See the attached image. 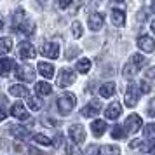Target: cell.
<instances>
[{"mask_svg":"<svg viewBox=\"0 0 155 155\" xmlns=\"http://www.w3.org/2000/svg\"><path fill=\"white\" fill-rule=\"evenodd\" d=\"M31 140L35 141V143H38V145H44V147H51V143H52L45 134H33Z\"/></svg>","mask_w":155,"mask_h":155,"instance_id":"obj_28","label":"cell"},{"mask_svg":"<svg viewBox=\"0 0 155 155\" xmlns=\"http://www.w3.org/2000/svg\"><path fill=\"white\" fill-rule=\"evenodd\" d=\"M75 103H77L75 94L66 92V94H63V96H59V99L56 101L58 112L61 113V115H68V113H70L73 108H75Z\"/></svg>","mask_w":155,"mask_h":155,"instance_id":"obj_1","label":"cell"},{"mask_svg":"<svg viewBox=\"0 0 155 155\" xmlns=\"http://www.w3.org/2000/svg\"><path fill=\"white\" fill-rule=\"evenodd\" d=\"M70 138H71V141H73L75 145H80V143L85 140V131H84V127L78 126V124H73V126L70 127Z\"/></svg>","mask_w":155,"mask_h":155,"instance_id":"obj_8","label":"cell"},{"mask_svg":"<svg viewBox=\"0 0 155 155\" xmlns=\"http://www.w3.org/2000/svg\"><path fill=\"white\" fill-rule=\"evenodd\" d=\"M75 68H77V71H80V73H87V71L91 70V61H89L87 58H82V59L77 61Z\"/></svg>","mask_w":155,"mask_h":155,"instance_id":"obj_24","label":"cell"},{"mask_svg":"<svg viewBox=\"0 0 155 155\" xmlns=\"http://www.w3.org/2000/svg\"><path fill=\"white\" fill-rule=\"evenodd\" d=\"M91 131H92V134L94 136H103L105 134V131H106V122L105 120H94L91 124Z\"/></svg>","mask_w":155,"mask_h":155,"instance_id":"obj_17","label":"cell"},{"mask_svg":"<svg viewBox=\"0 0 155 155\" xmlns=\"http://www.w3.org/2000/svg\"><path fill=\"white\" fill-rule=\"evenodd\" d=\"M11 134L14 136L16 140H26L30 136V131L26 129V127H23V126H12L11 127Z\"/></svg>","mask_w":155,"mask_h":155,"instance_id":"obj_15","label":"cell"},{"mask_svg":"<svg viewBox=\"0 0 155 155\" xmlns=\"http://www.w3.org/2000/svg\"><path fill=\"white\" fill-rule=\"evenodd\" d=\"M35 91L38 96H49L51 92H52V85L47 84V82H38L35 85Z\"/></svg>","mask_w":155,"mask_h":155,"instance_id":"obj_22","label":"cell"},{"mask_svg":"<svg viewBox=\"0 0 155 155\" xmlns=\"http://www.w3.org/2000/svg\"><path fill=\"white\" fill-rule=\"evenodd\" d=\"M152 31L155 33V21H152Z\"/></svg>","mask_w":155,"mask_h":155,"instance_id":"obj_42","label":"cell"},{"mask_svg":"<svg viewBox=\"0 0 155 155\" xmlns=\"http://www.w3.org/2000/svg\"><path fill=\"white\" fill-rule=\"evenodd\" d=\"M9 92L12 94V96H16V98H26V96H30V91L26 85H19V84H14L9 87Z\"/></svg>","mask_w":155,"mask_h":155,"instance_id":"obj_14","label":"cell"},{"mask_svg":"<svg viewBox=\"0 0 155 155\" xmlns=\"http://www.w3.org/2000/svg\"><path fill=\"white\" fill-rule=\"evenodd\" d=\"M138 47L145 52H153L155 51V40L148 35H141L138 38Z\"/></svg>","mask_w":155,"mask_h":155,"instance_id":"obj_10","label":"cell"},{"mask_svg":"<svg viewBox=\"0 0 155 155\" xmlns=\"http://www.w3.org/2000/svg\"><path fill=\"white\" fill-rule=\"evenodd\" d=\"M126 134H127V131L124 129V126H115L112 129V138H115V140H122Z\"/></svg>","mask_w":155,"mask_h":155,"instance_id":"obj_30","label":"cell"},{"mask_svg":"<svg viewBox=\"0 0 155 155\" xmlns=\"http://www.w3.org/2000/svg\"><path fill=\"white\" fill-rule=\"evenodd\" d=\"M16 77L19 78V80H25V82H33V78H35L33 66L31 64H21V66H18Z\"/></svg>","mask_w":155,"mask_h":155,"instance_id":"obj_4","label":"cell"},{"mask_svg":"<svg viewBox=\"0 0 155 155\" xmlns=\"http://www.w3.org/2000/svg\"><path fill=\"white\" fill-rule=\"evenodd\" d=\"M112 21L115 26H124L126 23V12L120 9H112Z\"/></svg>","mask_w":155,"mask_h":155,"instance_id":"obj_16","label":"cell"},{"mask_svg":"<svg viewBox=\"0 0 155 155\" xmlns=\"http://www.w3.org/2000/svg\"><path fill=\"white\" fill-rule=\"evenodd\" d=\"M141 150V152H145V153H147V152H152V148H153V141H148V143H145V145H141L140 143V147H138Z\"/></svg>","mask_w":155,"mask_h":155,"instance_id":"obj_36","label":"cell"},{"mask_svg":"<svg viewBox=\"0 0 155 155\" xmlns=\"http://www.w3.org/2000/svg\"><path fill=\"white\" fill-rule=\"evenodd\" d=\"M143 134H145V138L147 140H155V122L152 124H147L145 126V129H143Z\"/></svg>","mask_w":155,"mask_h":155,"instance_id":"obj_29","label":"cell"},{"mask_svg":"<svg viewBox=\"0 0 155 155\" xmlns=\"http://www.w3.org/2000/svg\"><path fill=\"white\" fill-rule=\"evenodd\" d=\"M99 110H101V101L99 99H92L89 105H85L82 110H80V113L84 115V117H94V115H98Z\"/></svg>","mask_w":155,"mask_h":155,"instance_id":"obj_6","label":"cell"},{"mask_svg":"<svg viewBox=\"0 0 155 155\" xmlns=\"http://www.w3.org/2000/svg\"><path fill=\"white\" fill-rule=\"evenodd\" d=\"M71 30H73V37H75V38H78V37L82 35V25H80L78 21H73Z\"/></svg>","mask_w":155,"mask_h":155,"instance_id":"obj_33","label":"cell"},{"mask_svg":"<svg viewBox=\"0 0 155 155\" xmlns=\"http://www.w3.org/2000/svg\"><path fill=\"white\" fill-rule=\"evenodd\" d=\"M103 23H105V16L101 14V12H96V14L89 16V28L94 30V31L103 28Z\"/></svg>","mask_w":155,"mask_h":155,"instance_id":"obj_13","label":"cell"},{"mask_svg":"<svg viewBox=\"0 0 155 155\" xmlns=\"http://www.w3.org/2000/svg\"><path fill=\"white\" fill-rule=\"evenodd\" d=\"M4 28V21H2V19H0V30Z\"/></svg>","mask_w":155,"mask_h":155,"instance_id":"obj_44","label":"cell"},{"mask_svg":"<svg viewBox=\"0 0 155 155\" xmlns=\"http://www.w3.org/2000/svg\"><path fill=\"white\" fill-rule=\"evenodd\" d=\"M73 82H75V71H71L70 68H61L59 75H58V85L59 87H68Z\"/></svg>","mask_w":155,"mask_h":155,"instance_id":"obj_3","label":"cell"},{"mask_svg":"<svg viewBox=\"0 0 155 155\" xmlns=\"http://www.w3.org/2000/svg\"><path fill=\"white\" fill-rule=\"evenodd\" d=\"M140 89H141V92H145V94H147V92H150V89H152V87L148 85L147 80H143V82L140 84Z\"/></svg>","mask_w":155,"mask_h":155,"instance_id":"obj_37","label":"cell"},{"mask_svg":"<svg viewBox=\"0 0 155 155\" xmlns=\"http://www.w3.org/2000/svg\"><path fill=\"white\" fill-rule=\"evenodd\" d=\"M99 94H101L103 98H110V96H113V94H115V84H113V82H106V84H103L101 87H99Z\"/></svg>","mask_w":155,"mask_h":155,"instance_id":"obj_21","label":"cell"},{"mask_svg":"<svg viewBox=\"0 0 155 155\" xmlns=\"http://www.w3.org/2000/svg\"><path fill=\"white\" fill-rule=\"evenodd\" d=\"M66 153H68V155H82V152H80L77 147H73V145H68V147H66Z\"/></svg>","mask_w":155,"mask_h":155,"instance_id":"obj_35","label":"cell"},{"mask_svg":"<svg viewBox=\"0 0 155 155\" xmlns=\"http://www.w3.org/2000/svg\"><path fill=\"white\" fill-rule=\"evenodd\" d=\"M113 2H122V0H113Z\"/></svg>","mask_w":155,"mask_h":155,"instance_id":"obj_45","label":"cell"},{"mask_svg":"<svg viewBox=\"0 0 155 155\" xmlns=\"http://www.w3.org/2000/svg\"><path fill=\"white\" fill-rule=\"evenodd\" d=\"M136 70H138V68H136L133 63L126 64V66H124V77L126 78H133L134 75H136Z\"/></svg>","mask_w":155,"mask_h":155,"instance_id":"obj_32","label":"cell"},{"mask_svg":"<svg viewBox=\"0 0 155 155\" xmlns=\"http://www.w3.org/2000/svg\"><path fill=\"white\" fill-rule=\"evenodd\" d=\"M141 126H143V120H141V117L140 115H136V113L129 115V117L126 119V124H124V127H126L127 133H136Z\"/></svg>","mask_w":155,"mask_h":155,"instance_id":"obj_5","label":"cell"},{"mask_svg":"<svg viewBox=\"0 0 155 155\" xmlns=\"http://www.w3.org/2000/svg\"><path fill=\"white\" fill-rule=\"evenodd\" d=\"M12 66H14V61L11 58H0V75H7Z\"/></svg>","mask_w":155,"mask_h":155,"instance_id":"obj_20","label":"cell"},{"mask_svg":"<svg viewBox=\"0 0 155 155\" xmlns=\"http://www.w3.org/2000/svg\"><path fill=\"white\" fill-rule=\"evenodd\" d=\"M147 115H148V117H155V98H152V99H150V103H148Z\"/></svg>","mask_w":155,"mask_h":155,"instance_id":"obj_34","label":"cell"},{"mask_svg":"<svg viewBox=\"0 0 155 155\" xmlns=\"http://www.w3.org/2000/svg\"><path fill=\"white\" fill-rule=\"evenodd\" d=\"M11 115L19 120H26L30 117V113H26V108H25V105L21 101H16L14 105L11 106Z\"/></svg>","mask_w":155,"mask_h":155,"instance_id":"obj_9","label":"cell"},{"mask_svg":"<svg viewBox=\"0 0 155 155\" xmlns=\"http://www.w3.org/2000/svg\"><path fill=\"white\" fill-rule=\"evenodd\" d=\"M11 49H12V38H9V37L0 38V56L7 54Z\"/></svg>","mask_w":155,"mask_h":155,"instance_id":"obj_23","label":"cell"},{"mask_svg":"<svg viewBox=\"0 0 155 155\" xmlns=\"http://www.w3.org/2000/svg\"><path fill=\"white\" fill-rule=\"evenodd\" d=\"M40 52H42V56H45V58H52V59H56V58L59 56V44H54V42L44 44L42 49H40Z\"/></svg>","mask_w":155,"mask_h":155,"instance_id":"obj_7","label":"cell"},{"mask_svg":"<svg viewBox=\"0 0 155 155\" xmlns=\"http://www.w3.org/2000/svg\"><path fill=\"white\" fill-rule=\"evenodd\" d=\"M131 63H133L134 66L138 68V70H140L141 66H145V63H147V58L143 56V54H134V56H133V61H131Z\"/></svg>","mask_w":155,"mask_h":155,"instance_id":"obj_31","label":"cell"},{"mask_svg":"<svg viewBox=\"0 0 155 155\" xmlns=\"http://www.w3.org/2000/svg\"><path fill=\"white\" fill-rule=\"evenodd\" d=\"M147 78H155V66H152V68L147 70Z\"/></svg>","mask_w":155,"mask_h":155,"instance_id":"obj_39","label":"cell"},{"mask_svg":"<svg viewBox=\"0 0 155 155\" xmlns=\"http://www.w3.org/2000/svg\"><path fill=\"white\" fill-rule=\"evenodd\" d=\"M26 21V16H25V11L23 9H18L14 12V16H12V28L18 30L19 26H21L23 23Z\"/></svg>","mask_w":155,"mask_h":155,"instance_id":"obj_19","label":"cell"},{"mask_svg":"<svg viewBox=\"0 0 155 155\" xmlns=\"http://www.w3.org/2000/svg\"><path fill=\"white\" fill-rule=\"evenodd\" d=\"M71 2H73V0H59L58 7H59V9H66V7H68V5L71 4Z\"/></svg>","mask_w":155,"mask_h":155,"instance_id":"obj_38","label":"cell"},{"mask_svg":"<svg viewBox=\"0 0 155 155\" xmlns=\"http://www.w3.org/2000/svg\"><path fill=\"white\" fill-rule=\"evenodd\" d=\"M152 11H153V12H155V0H153V2H152Z\"/></svg>","mask_w":155,"mask_h":155,"instance_id":"obj_43","label":"cell"},{"mask_svg":"<svg viewBox=\"0 0 155 155\" xmlns=\"http://www.w3.org/2000/svg\"><path fill=\"white\" fill-rule=\"evenodd\" d=\"M18 51H19V56H21L23 59H31V58H35V47L28 42L19 44V49Z\"/></svg>","mask_w":155,"mask_h":155,"instance_id":"obj_12","label":"cell"},{"mask_svg":"<svg viewBox=\"0 0 155 155\" xmlns=\"http://www.w3.org/2000/svg\"><path fill=\"white\" fill-rule=\"evenodd\" d=\"M99 155H120V150L115 145H105L99 148Z\"/></svg>","mask_w":155,"mask_h":155,"instance_id":"obj_25","label":"cell"},{"mask_svg":"<svg viewBox=\"0 0 155 155\" xmlns=\"http://www.w3.org/2000/svg\"><path fill=\"white\" fill-rule=\"evenodd\" d=\"M38 71H40V75H44L45 78H52L54 77V66L51 63H44L40 61L38 63Z\"/></svg>","mask_w":155,"mask_h":155,"instance_id":"obj_18","label":"cell"},{"mask_svg":"<svg viewBox=\"0 0 155 155\" xmlns=\"http://www.w3.org/2000/svg\"><path fill=\"white\" fill-rule=\"evenodd\" d=\"M120 113H122V105H120L119 101H113L112 105L106 108L105 112V117L108 120H117L120 117Z\"/></svg>","mask_w":155,"mask_h":155,"instance_id":"obj_11","label":"cell"},{"mask_svg":"<svg viewBox=\"0 0 155 155\" xmlns=\"http://www.w3.org/2000/svg\"><path fill=\"white\" fill-rule=\"evenodd\" d=\"M140 143H141L140 140H134L133 143H131V148H138V147H140Z\"/></svg>","mask_w":155,"mask_h":155,"instance_id":"obj_40","label":"cell"},{"mask_svg":"<svg viewBox=\"0 0 155 155\" xmlns=\"http://www.w3.org/2000/svg\"><path fill=\"white\" fill-rule=\"evenodd\" d=\"M26 105H28L31 110H35L37 112V110L42 108V101H40L38 98H35V96H26Z\"/></svg>","mask_w":155,"mask_h":155,"instance_id":"obj_27","label":"cell"},{"mask_svg":"<svg viewBox=\"0 0 155 155\" xmlns=\"http://www.w3.org/2000/svg\"><path fill=\"white\" fill-rule=\"evenodd\" d=\"M140 94H141V89H140V85L138 84H129L127 85L126 92H124V103H126V106L133 108V106L138 103Z\"/></svg>","mask_w":155,"mask_h":155,"instance_id":"obj_2","label":"cell"},{"mask_svg":"<svg viewBox=\"0 0 155 155\" xmlns=\"http://www.w3.org/2000/svg\"><path fill=\"white\" fill-rule=\"evenodd\" d=\"M18 30L21 31L23 35H31V33H33V30H35V23L30 21V19H26V21L23 23V25H21Z\"/></svg>","mask_w":155,"mask_h":155,"instance_id":"obj_26","label":"cell"},{"mask_svg":"<svg viewBox=\"0 0 155 155\" xmlns=\"http://www.w3.org/2000/svg\"><path fill=\"white\" fill-rule=\"evenodd\" d=\"M5 117H7V113L4 112V110H0V122H2V120L5 119Z\"/></svg>","mask_w":155,"mask_h":155,"instance_id":"obj_41","label":"cell"}]
</instances>
